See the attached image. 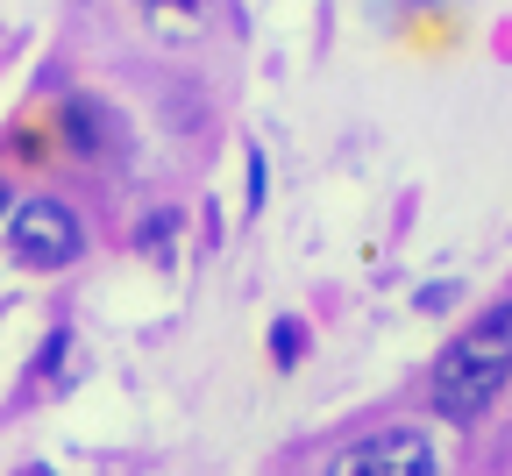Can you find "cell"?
<instances>
[{
	"label": "cell",
	"mask_w": 512,
	"mask_h": 476,
	"mask_svg": "<svg viewBox=\"0 0 512 476\" xmlns=\"http://www.w3.org/2000/svg\"><path fill=\"white\" fill-rule=\"evenodd\" d=\"M505 377H512V299L484 306L463 327V342L441 349V363H434V413L441 420H477L484 405L505 391Z\"/></svg>",
	"instance_id": "cell-1"
},
{
	"label": "cell",
	"mask_w": 512,
	"mask_h": 476,
	"mask_svg": "<svg viewBox=\"0 0 512 476\" xmlns=\"http://www.w3.org/2000/svg\"><path fill=\"white\" fill-rule=\"evenodd\" d=\"M8 256L22 270H64V263L86 256V228L64 199H22L8 214Z\"/></svg>",
	"instance_id": "cell-2"
},
{
	"label": "cell",
	"mask_w": 512,
	"mask_h": 476,
	"mask_svg": "<svg viewBox=\"0 0 512 476\" xmlns=\"http://www.w3.org/2000/svg\"><path fill=\"white\" fill-rule=\"evenodd\" d=\"M328 476H441V441L427 427L399 420V427H377V434L349 441L328 462Z\"/></svg>",
	"instance_id": "cell-3"
},
{
	"label": "cell",
	"mask_w": 512,
	"mask_h": 476,
	"mask_svg": "<svg viewBox=\"0 0 512 476\" xmlns=\"http://www.w3.org/2000/svg\"><path fill=\"white\" fill-rule=\"evenodd\" d=\"M93 114H100L93 100H72V107H64V135H72L79 150H93V143H100V121H93Z\"/></svg>",
	"instance_id": "cell-4"
},
{
	"label": "cell",
	"mask_w": 512,
	"mask_h": 476,
	"mask_svg": "<svg viewBox=\"0 0 512 476\" xmlns=\"http://www.w3.org/2000/svg\"><path fill=\"white\" fill-rule=\"evenodd\" d=\"M271 342H278V363H292V356H299V327H292V320H278Z\"/></svg>",
	"instance_id": "cell-5"
},
{
	"label": "cell",
	"mask_w": 512,
	"mask_h": 476,
	"mask_svg": "<svg viewBox=\"0 0 512 476\" xmlns=\"http://www.w3.org/2000/svg\"><path fill=\"white\" fill-rule=\"evenodd\" d=\"M143 8H150V15H171V8H178V15H192L200 0H143Z\"/></svg>",
	"instance_id": "cell-6"
},
{
	"label": "cell",
	"mask_w": 512,
	"mask_h": 476,
	"mask_svg": "<svg viewBox=\"0 0 512 476\" xmlns=\"http://www.w3.org/2000/svg\"><path fill=\"white\" fill-rule=\"evenodd\" d=\"M0 221H8V185H0Z\"/></svg>",
	"instance_id": "cell-7"
},
{
	"label": "cell",
	"mask_w": 512,
	"mask_h": 476,
	"mask_svg": "<svg viewBox=\"0 0 512 476\" xmlns=\"http://www.w3.org/2000/svg\"><path fill=\"white\" fill-rule=\"evenodd\" d=\"M22 476H50V469H22Z\"/></svg>",
	"instance_id": "cell-8"
}]
</instances>
